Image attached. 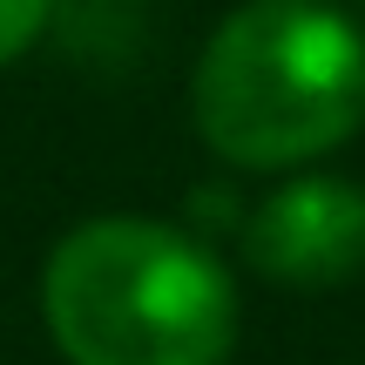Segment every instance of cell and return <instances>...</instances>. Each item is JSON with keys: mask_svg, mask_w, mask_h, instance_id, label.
<instances>
[{"mask_svg": "<svg viewBox=\"0 0 365 365\" xmlns=\"http://www.w3.org/2000/svg\"><path fill=\"white\" fill-rule=\"evenodd\" d=\"M244 257L271 284L325 291L365 271V182L291 176L244 223Z\"/></svg>", "mask_w": 365, "mask_h": 365, "instance_id": "3957f363", "label": "cell"}, {"mask_svg": "<svg viewBox=\"0 0 365 365\" xmlns=\"http://www.w3.org/2000/svg\"><path fill=\"white\" fill-rule=\"evenodd\" d=\"M41 27H48V0H0V68L34 48Z\"/></svg>", "mask_w": 365, "mask_h": 365, "instance_id": "277c9868", "label": "cell"}, {"mask_svg": "<svg viewBox=\"0 0 365 365\" xmlns=\"http://www.w3.org/2000/svg\"><path fill=\"white\" fill-rule=\"evenodd\" d=\"M41 318L68 365H223L237 284L196 237L156 217H95L48 250Z\"/></svg>", "mask_w": 365, "mask_h": 365, "instance_id": "6da1fadb", "label": "cell"}, {"mask_svg": "<svg viewBox=\"0 0 365 365\" xmlns=\"http://www.w3.org/2000/svg\"><path fill=\"white\" fill-rule=\"evenodd\" d=\"M190 115L237 170L318 163L365 122V34L331 0H244L196 54Z\"/></svg>", "mask_w": 365, "mask_h": 365, "instance_id": "7a4b0ae2", "label": "cell"}]
</instances>
